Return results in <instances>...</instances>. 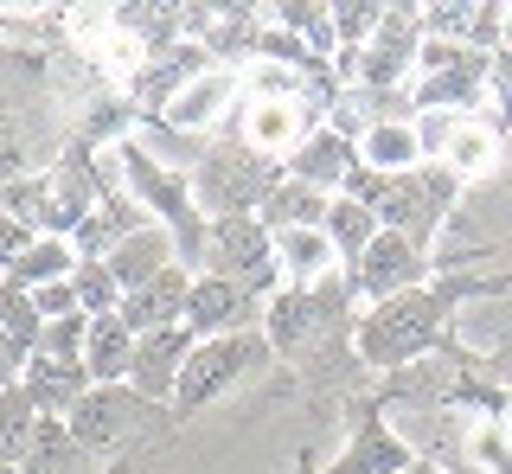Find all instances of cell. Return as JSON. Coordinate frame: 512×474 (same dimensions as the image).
I'll list each match as a JSON object with an SVG mask.
<instances>
[{
  "label": "cell",
  "mask_w": 512,
  "mask_h": 474,
  "mask_svg": "<svg viewBox=\"0 0 512 474\" xmlns=\"http://www.w3.org/2000/svg\"><path fill=\"white\" fill-rule=\"evenodd\" d=\"M276 186H282V173L269 167V154H256L250 141H218V148L192 167V199H199V212H212V225L218 218L256 212Z\"/></svg>",
  "instance_id": "1"
},
{
  "label": "cell",
  "mask_w": 512,
  "mask_h": 474,
  "mask_svg": "<svg viewBox=\"0 0 512 474\" xmlns=\"http://www.w3.org/2000/svg\"><path fill=\"white\" fill-rule=\"evenodd\" d=\"M116 167H122L128 193L148 205V212H160V231L173 237V250H180L186 263H199V257H205V244H212V231L199 225V205H192L186 180H173L167 167H154V154H148V148H135V141H116Z\"/></svg>",
  "instance_id": "2"
},
{
  "label": "cell",
  "mask_w": 512,
  "mask_h": 474,
  "mask_svg": "<svg viewBox=\"0 0 512 474\" xmlns=\"http://www.w3.org/2000/svg\"><path fill=\"white\" fill-rule=\"evenodd\" d=\"M436 334H442V302L423 295V289H410V295H391V302L365 308L359 353L372 359V366H404V359H416Z\"/></svg>",
  "instance_id": "3"
},
{
  "label": "cell",
  "mask_w": 512,
  "mask_h": 474,
  "mask_svg": "<svg viewBox=\"0 0 512 474\" xmlns=\"http://www.w3.org/2000/svg\"><path fill=\"white\" fill-rule=\"evenodd\" d=\"M487 58L474 52L468 39H423V52H416V77H410V97L416 109H448V116H468V103L480 97V84H487Z\"/></svg>",
  "instance_id": "4"
},
{
  "label": "cell",
  "mask_w": 512,
  "mask_h": 474,
  "mask_svg": "<svg viewBox=\"0 0 512 474\" xmlns=\"http://www.w3.org/2000/svg\"><path fill=\"white\" fill-rule=\"evenodd\" d=\"M263 359H269V340H263V334H218V340H199V346L186 353L180 385H173V410H180V417L205 410L218 391H231L237 378H244L250 366H263Z\"/></svg>",
  "instance_id": "5"
},
{
  "label": "cell",
  "mask_w": 512,
  "mask_h": 474,
  "mask_svg": "<svg viewBox=\"0 0 512 474\" xmlns=\"http://www.w3.org/2000/svg\"><path fill=\"white\" fill-rule=\"evenodd\" d=\"M205 263H212V276H231L244 295H276V282H282L276 237L263 231V218H218Z\"/></svg>",
  "instance_id": "6"
},
{
  "label": "cell",
  "mask_w": 512,
  "mask_h": 474,
  "mask_svg": "<svg viewBox=\"0 0 512 474\" xmlns=\"http://www.w3.org/2000/svg\"><path fill=\"white\" fill-rule=\"evenodd\" d=\"M423 13L416 7H384V26L365 52H346V77H359L365 90H391L416 77V52H423Z\"/></svg>",
  "instance_id": "7"
},
{
  "label": "cell",
  "mask_w": 512,
  "mask_h": 474,
  "mask_svg": "<svg viewBox=\"0 0 512 474\" xmlns=\"http://www.w3.org/2000/svg\"><path fill=\"white\" fill-rule=\"evenodd\" d=\"M448 186H455V173H429V167L404 173V180H384L378 225L410 237L416 250H429V237H436V225H442V205H448Z\"/></svg>",
  "instance_id": "8"
},
{
  "label": "cell",
  "mask_w": 512,
  "mask_h": 474,
  "mask_svg": "<svg viewBox=\"0 0 512 474\" xmlns=\"http://www.w3.org/2000/svg\"><path fill=\"white\" fill-rule=\"evenodd\" d=\"M148 417V398L128 385H90L84 404L64 417V430H71L77 449H116V442L135 436V423Z\"/></svg>",
  "instance_id": "9"
},
{
  "label": "cell",
  "mask_w": 512,
  "mask_h": 474,
  "mask_svg": "<svg viewBox=\"0 0 512 474\" xmlns=\"http://www.w3.org/2000/svg\"><path fill=\"white\" fill-rule=\"evenodd\" d=\"M352 282H359L365 302H391V295H410L423 289V250L397 231H378V244L352 263Z\"/></svg>",
  "instance_id": "10"
},
{
  "label": "cell",
  "mask_w": 512,
  "mask_h": 474,
  "mask_svg": "<svg viewBox=\"0 0 512 474\" xmlns=\"http://www.w3.org/2000/svg\"><path fill=\"white\" fill-rule=\"evenodd\" d=\"M186 302H192V276H186V263H173V270H160L154 282H141V289H128L122 295V321H128V334H167V327H186Z\"/></svg>",
  "instance_id": "11"
},
{
  "label": "cell",
  "mask_w": 512,
  "mask_h": 474,
  "mask_svg": "<svg viewBox=\"0 0 512 474\" xmlns=\"http://www.w3.org/2000/svg\"><path fill=\"white\" fill-rule=\"evenodd\" d=\"M192 327H167V334H141L135 340V366H128V391H141L148 404L173 398V385H180L186 372V353H192Z\"/></svg>",
  "instance_id": "12"
},
{
  "label": "cell",
  "mask_w": 512,
  "mask_h": 474,
  "mask_svg": "<svg viewBox=\"0 0 512 474\" xmlns=\"http://www.w3.org/2000/svg\"><path fill=\"white\" fill-rule=\"evenodd\" d=\"M250 308H256V295H244L231 276H192V302H186V327H192V340H218V334H244L250 327Z\"/></svg>",
  "instance_id": "13"
},
{
  "label": "cell",
  "mask_w": 512,
  "mask_h": 474,
  "mask_svg": "<svg viewBox=\"0 0 512 474\" xmlns=\"http://www.w3.org/2000/svg\"><path fill=\"white\" fill-rule=\"evenodd\" d=\"M20 391L32 398V410H39V417H71V410L84 404V391H90V372H84V359L32 353L26 372H20Z\"/></svg>",
  "instance_id": "14"
},
{
  "label": "cell",
  "mask_w": 512,
  "mask_h": 474,
  "mask_svg": "<svg viewBox=\"0 0 512 474\" xmlns=\"http://www.w3.org/2000/svg\"><path fill=\"white\" fill-rule=\"evenodd\" d=\"M71 39L84 45L103 71H116V77L141 71V39L128 33V20H122V13H109V7H77L71 13Z\"/></svg>",
  "instance_id": "15"
},
{
  "label": "cell",
  "mask_w": 512,
  "mask_h": 474,
  "mask_svg": "<svg viewBox=\"0 0 512 474\" xmlns=\"http://www.w3.org/2000/svg\"><path fill=\"white\" fill-rule=\"evenodd\" d=\"M352 167H359V148H352L346 135H333V129H314L295 154H288V180L314 186V193H327V199H340Z\"/></svg>",
  "instance_id": "16"
},
{
  "label": "cell",
  "mask_w": 512,
  "mask_h": 474,
  "mask_svg": "<svg viewBox=\"0 0 512 474\" xmlns=\"http://www.w3.org/2000/svg\"><path fill=\"white\" fill-rule=\"evenodd\" d=\"M231 97H237V71H199V77H186L180 90L167 97V122L173 129H186V135H199V129H212V122L231 116Z\"/></svg>",
  "instance_id": "17"
},
{
  "label": "cell",
  "mask_w": 512,
  "mask_h": 474,
  "mask_svg": "<svg viewBox=\"0 0 512 474\" xmlns=\"http://www.w3.org/2000/svg\"><path fill=\"white\" fill-rule=\"evenodd\" d=\"M276 237V270L288 289H320V282H333L340 270V250H333V237L320 225H301V231H269Z\"/></svg>",
  "instance_id": "18"
},
{
  "label": "cell",
  "mask_w": 512,
  "mask_h": 474,
  "mask_svg": "<svg viewBox=\"0 0 512 474\" xmlns=\"http://www.w3.org/2000/svg\"><path fill=\"white\" fill-rule=\"evenodd\" d=\"M359 167L384 173V180H404V173H416V167H423V135H416V122H397V116L365 122V135H359Z\"/></svg>",
  "instance_id": "19"
},
{
  "label": "cell",
  "mask_w": 512,
  "mask_h": 474,
  "mask_svg": "<svg viewBox=\"0 0 512 474\" xmlns=\"http://www.w3.org/2000/svg\"><path fill=\"white\" fill-rule=\"evenodd\" d=\"M436 161H442V173H455V180H480V173H493V161H500V135L480 116H455V129L442 135Z\"/></svg>",
  "instance_id": "20"
},
{
  "label": "cell",
  "mask_w": 512,
  "mask_h": 474,
  "mask_svg": "<svg viewBox=\"0 0 512 474\" xmlns=\"http://www.w3.org/2000/svg\"><path fill=\"white\" fill-rule=\"evenodd\" d=\"M103 263H109V276H116V282H122V295H128V289H141V282H154L160 270H173L180 257H173V237L160 231V225H148V231L128 237V244H116Z\"/></svg>",
  "instance_id": "21"
},
{
  "label": "cell",
  "mask_w": 512,
  "mask_h": 474,
  "mask_svg": "<svg viewBox=\"0 0 512 474\" xmlns=\"http://www.w3.org/2000/svg\"><path fill=\"white\" fill-rule=\"evenodd\" d=\"M308 109H295V103H250L244 109V141L256 154H295L301 141H308Z\"/></svg>",
  "instance_id": "22"
},
{
  "label": "cell",
  "mask_w": 512,
  "mask_h": 474,
  "mask_svg": "<svg viewBox=\"0 0 512 474\" xmlns=\"http://www.w3.org/2000/svg\"><path fill=\"white\" fill-rule=\"evenodd\" d=\"M128 366H135V334H128V321H122V314L90 321V340H84L90 385H128Z\"/></svg>",
  "instance_id": "23"
},
{
  "label": "cell",
  "mask_w": 512,
  "mask_h": 474,
  "mask_svg": "<svg viewBox=\"0 0 512 474\" xmlns=\"http://www.w3.org/2000/svg\"><path fill=\"white\" fill-rule=\"evenodd\" d=\"M77 244L71 237H32V244L20 250V257L7 263V282L13 289H45V282H71L77 276Z\"/></svg>",
  "instance_id": "24"
},
{
  "label": "cell",
  "mask_w": 512,
  "mask_h": 474,
  "mask_svg": "<svg viewBox=\"0 0 512 474\" xmlns=\"http://www.w3.org/2000/svg\"><path fill=\"white\" fill-rule=\"evenodd\" d=\"M410 462H416V455L404 449V436L384 430V423H365V436L352 442V449H346L327 474H404Z\"/></svg>",
  "instance_id": "25"
},
{
  "label": "cell",
  "mask_w": 512,
  "mask_h": 474,
  "mask_svg": "<svg viewBox=\"0 0 512 474\" xmlns=\"http://www.w3.org/2000/svg\"><path fill=\"white\" fill-rule=\"evenodd\" d=\"M320 327V295L314 289H282L269 295V314H263V340L269 346H301Z\"/></svg>",
  "instance_id": "26"
},
{
  "label": "cell",
  "mask_w": 512,
  "mask_h": 474,
  "mask_svg": "<svg viewBox=\"0 0 512 474\" xmlns=\"http://www.w3.org/2000/svg\"><path fill=\"white\" fill-rule=\"evenodd\" d=\"M327 193H314V186H301V180H288L282 173V186L263 199V231H301V225H327Z\"/></svg>",
  "instance_id": "27"
},
{
  "label": "cell",
  "mask_w": 512,
  "mask_h": 474,
  "mask_svg": "<svg viewBox=\"0 0 512 474\" xmlns=\"http://www.w3.org/2000/svg\"><path fill=\"white\" fill-rule=\"evenodd\" d=\"M461 462H468V474H512V423L468 417V430H461Z\"/></svg>",
  "instance_id": "28"
},
{
  "label": "cell",
  "mask_w": 512,
  "mask_h": 474,
  "mask_svg": "<svg viewBox=\"0 0 512 474\" xmlns=\"http://www.w3.org/2000/svg\"><path fill=\"white\" fill-rule=\"evenodd\" d=\"M320 231L333 237V250H340L346 263H359L365 250L378 244V231H384V225H378L372 205H359V199H333V205H327V225H320Z\"/></svg>",
  "instance_id": "29"
},
{
  "label": "cell",
  "mask_w": 512,
  "mask_h": 474,
  "mask_svg": "<svg viewBox=\"0 0 512 474\" xmlns=\"http://www.w3.org/2000/svg\"><path fill=\"white\" fill-rule=\"evenodd\" d=\"M32 430H39V410H32V398L20 385H7V391H0V462H7V468L26 462Z\"/></svg>",
  "instance_id": "30"
},
{
  "label": "cell",
  "mask_w": 512,
  "mask_h": 474,
  "mask_svg": "<svg viewBox=\"0 0 512 474\" xmlns=\"http://www.w3.org/2000/svg\"><path fill=\"white\" fill-rule=\"evenodd\" d=\"M71 462H77V442H71V430H64V417H39L20 474H71Z\"/></svg>",
  "instance_id": "31"
},
{
  "label": "cell",
  "mask_w": 512,
  "mask_h": 474,
  "mask_svg": "<svg viewBox=\"0 0 512 474\" xmlns=\"http://www.w3.org/2000/svg\"><path fill=\"white\" fill-rule=\"evenodd\" d=\"M71 289H77V308H84L90 321H103V314H116V308H122V282L109 276V263H103V257H84V263H77Z\"/></svg>",
  "instance_id": "32"
},
{
  "label": "cell",
  "mask_w": 512,
  "mask_h": 474,
  "mask_svg": "<svg viewBox=\"0 0 512 474\" xmlns=\"http://www.w3.org/2000/svg\"><path fill=\"white\" fill-rule=\"evenodd\" d=\"M0 327H7V340L20 346V353H39L45 321H39V308H32V295L13 289V282H0Z\"/></svg>",
  "instance_id": "33"
},
{
  "label": "cell",
  "mask_w": 512,
  "mask_h": 474,
  "mask_svg": "<svg viewBox=\"0 0 512 474\" xmlns=\"http://www.w3.org/2000/svg\"><path fill=\"white\" fill-rule=\"evenodd\" d=\"M333 13V39H340V52H365V45L378 39V26H384V7H372V0H346V7H327Z\"/></svg>",
  "instance_id": "34"
},
{
  "label": "cell",
  "mask_w": 512,
  "mask_h": 474,
  "mask_svg": "<svg viewBox=\"0 0 512 474\" xmlns=\"http://www.w3.org/2000/svg\"><path fill=\"white\" fill-rule=\"evenodd\" d=\"M276 26H282V33H301V39H308V58L340 45V39H333V13H327V7H276Z\"/></svg>",
  "instance_id": "35"
},
{
  "label": "cell",
  "mask_w": 512,
  "mask_h": 474,
  "mask_svg": "<svg viewBox=\"0 0 512 474\" xmlns=\"http://www.w3.org/2000/svg\"><path fill=\"white\" fill-rule=\"evenodd\" d=\"M84 340H90V314H71V321H45L39 353H52V359H84Z\"/></svg>",
  "instance_id": "36"
},
{
  "label": "cell",
  "mask_w": 512,
  "mask_h": 474,
  "mask_svg": "<svg viewBox=\"0 0 512 474\" xmlns=\"http://www.w3.org/2000/svg\"><path fill=\"white\" fill-rule=\"evenodd\" d=\"M26 295H32V308H39V321H71V314H84L71 282H45V289H26Z\"/></svg>",
  "instance_id": "37"
},
{
  "label": "cell",
  "mask_w": 512,
  "mask_h": 474,
  "mask_svg": "<svg viewBox=\"0 0 512 474\" xmlns=\"http://www.w3.org/2000/svg\"><path fill=\"white\" fill-rule=\"evenodd\" d=\"M20 167H26V141H20V129H13L7 116H0V186H7Z\"/></svg>",
  "instance_id": "38"
},
{
  "label": "cell",
  "mask_w": 512,
  "mask_h": 474,
  "mask_svg": "<svg viewBox=\"0 0 512 474\" xmlns=\"http://www.w3.org/2000/svg\"><path fill=\"white\" fill-rule=\"evenodd\" d=\"M26 359H32V353H20V346H13V340H7V327H0V391H7V385H20V372H26Z\"/></svg>",
  "instance_id": "39"
},
{
  "label": "cell",
  "mask_w": 512,
  "mask_h": 474,
  "mask_svg": "<svg viewBox=\"0 0 512 474\" xmlns=\"http://www.w3.org/2000/svg\"><path fill=\"white\" fill-rule=\"evenodd\" d=\"M404 474H442V468H436V462H410Z\"/></svg>",
  "instance_id": "40"
},
{
  "label": "cell",
  "mask_w": 512,
  "mask_h": 474,
  "mask_svg": "<svg viewBox=\"0 0 512 474\" xmlns=\"http://www.w3.org/2000/svg\"><path fill=\"white\" fill-rule=\"evenodd\" d=\"M500 39H506V45H512V7H506V20H500Z\"/></svg>",
  "instance_id": "41"
},
{
  "label": "cell",
  "mask_w": 512,
  "mask_h": 474,
  "mask_svg": "<svg viewBox=\"0 0 512 474\" xmlns=\"http://www.w3.org/2000/svg\"><path fill=\"white\" fill-rule=\"evenodd\" d=\"M0 474H20V468H7V462H0Z\"/></svg>",
  "instance_id": "42"
}]
</instances>
